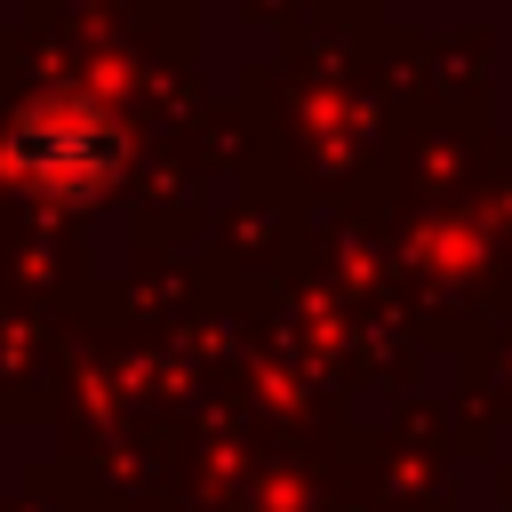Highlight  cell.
I'll list each match as a JSON object with an SVG mask.
<instances>
[{"mask_svg":"<svg viewBox=\"0 0 512 512\" xmlns=\"http://www.w3.org/2000/svg\"><path fill=\"white\" fill-rule=\"evenodd\" d=\"M8 168H16L32 192L80 208V200L112 192V176H120V128H112V112H104L96 96H72V88L32 96V104L8 120Z\"/></svg>","mask_w":512,"mask_h":512,"instance_id":"cell-1","label":"cell"}]
</instances>
